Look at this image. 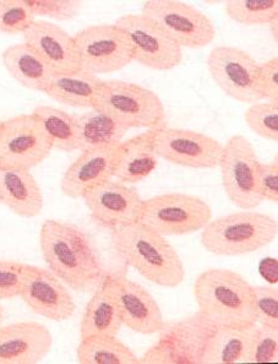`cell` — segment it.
I'll return each mask as SVG.
<instances>
[{
	"label": "cell",
	"instance_id": "38",
	"mask_svg": "<svg viewBox=\"0 0 278 364\" xmlns=\"http://www.w3.org/2000/svg\"><path fill=\"white\" fill-rule=\"evenodd\" d=\"M261 94L266 102L278 105V58H272L260 64Z\"/></svg>",
	"mask_w": 278,
	"mask_h": 364
},
{
	"label": "cell",
	"instance_id": "41",
	"mask_svg": "<svg viewBox=\"0 0 278 364\" xmlns=\"http://www.w3.org/2000/svg\"><path fill=\"white\" fill-rule=\"evenodd\" d=\"M277 20L278 18H276V20H274V21H271V23H269V30H271V35H272V37H274L276 42H277Z\"/></svg>",
	"mask_w": 278,
	"mask_h": 364
},
{
	"label": "cell",
	"instance_id": "8",
	"mask_svg": "<svg viewBox=\"0 0 278 364\" xmlns=\"http://www.w3.org/2000/svg\"><path fill=\"white\" fill-rule=\"evenodd\" d=\"M52 149V139L33 113L3 120L0 128V168H33L48 157Z\"/></svg>",
	"mask_w": 278,
	"mask_h": 364
},
{
	"label": "cell",
	"instance_id": "37",
	"mask_svg": "<svg viewBox=\"0 0 278 364\" xmlns=\"http://www.w3.org/2000/svg\"><path fill=\"white\" fill-rule=\"evenodd\" d=\"M259 191L264 201L278 203V159L259 166Z\"/></svg>",
	"mask_w": 278,
	"mask_h": 364
},
{
	"label": "cell",
	"instance_id": "5",
	"mask_svg": "<svg viewBox=\"0 0 278 364\" xmlns=\"http://www.w3.org/2000/svg\"><path fill=\"white\" fill-rule=\"evenodd\" d=\"M93 109L127 129L159 130L167 125V112L159 95L128 81L102 80Z\"/></svg>",
	"mask_w": 278,
	"mask_h": 364
},
{
	"label": "cell",
	"instance_id": "27",
	"mask_svg": "<svg viewBox=\"0 0 278 364\" xmlns=\"http://www.w3.org/2000/svg\"><path fill=\"white\" fill-rule=\"evenodd\" d=\"M79 127V151L117 146L128 133L123 125L91 108L81 116H76Z\"/></svg>",
	"mask_w": 278,
	"mask_h": 364
},
{
	"label": "cell",
	"instance_id": "30",
	"mask_svg": "<svg viewBox=\"0 0 278 364\" xmlns=\"http://www.w3.org/2000/svg\"><path fill=\"white\" fill-rule=\"evenodd\" d=\"M227 16L244 26L269 25L278 18L277 0H228Z\"/></svg>",
	"mask_w": 278,
	"mask_h": 364
},
{
	"label": "cell",
	"instance_id": "19",
	"mask_svg": "<svg viewBox=\"0 0 278 364\" xmlns=\"http://www.w3.org/2000/svg\"><path fill=\"white\" fill-rule=\"evenodd\" d=\"M216 328L213 321L198 311L183 319L166 321L159 335L172 348L174 363L201 364L205 348Z\"/></svg>",
	"mask_w": 278,
	"mask_h": 364
},
{
	"label": "cell",
	"instance_id": "22",
	"mask_svg": "<svg viewBox=\"0 0 278 364\" xmlns=\"http://www.w3.org/2000/svg\"><path fill=\"white\" fill-rule=\"evenodd\" d=\"M156 167L155 130H147L118 145L113 177L124 184H135L149 177Z\"/></svg>",
	"mask_w": 278,
	"mask_h": 364
},
{
	"label": "cell",
	"instance_id": "10",
	"mask_svg": "<svg viewBox=\"0 0 278 364\" xmlns=\"http://www.w3.org/2000/svg\"><path fill=\"white\" fill-rule=\"evenodd\" d=\"M81 69L93 75L122 70L134 62V48L128 35L115 23L85 27L74 35Z\"/></svg>",
	"mask_w": 278,
	"mask_h": 364
},
{
	"label": "cell",
	"instance_id": "31",
	"mask_svg": "<svg viewBox=\"0 0 278 364\" xmlns=\"http://www.w3.org/2000/svg\"><path fill=\"white\" fill-rule=\"evenodd\" d=\"M35 21L27 0H0V33L23 35Z\"/></svg>",
	"mask_w": 278,
	"mask_h": 364
},
{
	"label": "cell",
	"instance_id": "35",
	"mask_svg": "<svg viewBox=\"0 0 278 364\" xmlns=\"http://www.w3.org/2000/svg\"><path fill=\"white\" fill-rule=\"evenodd\" d=\"M256 323L278 329V289L274 286H252Z\"/></svg>",
	"mask_w": 278,
	"mask_h": 364
},
{
	"label": "cell",
	"instance_id": "25",
	"mask_svg": "<svg viewBox=\"0 0 278 364\" xmlns=\"http://www.w3.org/2000/svg\"><path fill=\"white\" fill-rule=\"evenodd\" d=\"M1 62L18 84L43 94L55 75L53 69L25 42L5 49Z\"/></svg>",
	"mask_w": 278,
	"mask_h": 364
},
{
	"label": "cell",
	"instance_id": "7",
	"mask_svg": "<svg viewBox=\"0 0 278 364\" xmlns=\"http://www.w3.org/2000/svg\"><path fill=\"white\" fill-rule=\"evenodd\" d=\"M141 15L156 23L181 48L199 49L211 45L216 27L206 14L176 0H149Z\"/></svg>",
	"mask_w": 278,
	"mask_h": 364
},
{
	"label": "cell",
	"instance_id": "14",
	"mask_svg": "<svg viewBox=\"0 0 278 364\" xmlns=\"http://www.w3.org/2000/svg\"><path fill=\"white\" fill-rule=\"evenodd\" d=\"M95 223L108 230L140 223L144 199L135 191L117 181H106L82 198Z\"/></svg>",
	"mask_w": 278,
	"mask_h": 364
},
{
	"label": "cell",
	"instance_id": "28",
	"mask_svg": "<svg viewBox=\"0 0 278 364\" xmlns=\"http://www.w3.org/2000/svg\"><path fill=\"white\" fill-rule=\"evenodd\" d=\"M76 358L80 364H140V358L118 336L81 338Z\"/></svg>",
	"mask_w": 278,
	"mask_h": 364
},
{
	"label": "cell",
	"instance_id": "29",
	"mask_svg": "<svg viewBox=\"0 0 278 364\" xmlns=\"http://www.w3.org/2000/svg\"><path fill=\"white\" fill-rule=\"evenodd\" d=\"M42 122L54 149L60 151H79V127L76 116L52 106H37L32 112Z\"/></svg>",
	"mask_w": 278,
	"mask_h": 364
},
{
	"label": "cell",
	"instance_id": "23",
	"mask_svg": "<svg viewBox=\"0 0 278 364\" xmlns=\"http://www.w3.org/2000/svg\"><path fill=\"white\" fill-rule=\"evenodd\" d=\"M0 204L20 218L40 215L43 209V194L31 169L0 168Z\"/></svg>",
	"mask_w": 278,
	"mask_h": 364
},
{
	"label": "cell",
	"instance_id": "6",
	"mask_svg": "<svg viewBox=\"0 0 278 364\" xmlns=\"http://www.w3.org/2000/svg\"><path fill=\"white\" fill-rule=\"evenodd\" d=\"M211 220V206L199 196L166 193L144 200L140 223L168 237L201 231Z\"/></svg>",
	"mask_w": 278,
	"mask_h": 364
},
{
	"label": "cell",
	"instance_id": "39",
	"mask_svg": "<svg viewBox=\"0 0 278 364\" xmlns=\"http://www.w3.org/2000/svg\"><path fill=\"white\" fill-rule=\"evenodd\" d=\"M140 364H176L169 343L159 338V341L140 357Z\"/></svg>",
	"mask_w": 278,
	"mask_h": 364
},
{
	"label": "cell",
	"instance_id": "12",
	"mask_svg": "<svg viewBox=\"0 0 278 364\" xmlns=\"http://www.w3.org/2000/svg\"><path fill=\"white\" fill-rule=\"evenodd\" d=\"M225 145L208 134L164 127L155 130L157 157L188 168L212 169L220 166Z\"/></svg>",
	"mask_w": 278,
	"mask_h": 364
},
{
	"label": "cell",
	"instance_id": "21",
	"mask_svg": "<svg viewBox=\"0 0 278 364\" xmlns=\"http://www.w3.org/2000/svg\"><path fill=\"white\" fill-rule=\"evenodd\" d=\"M122 326L112 272H107L85 308L80 323V340L90 336H118Z\"/></svg>",
	"mask_w": 278,
	"mask_h": 364
},
{
	"label": "cell",
	"instance_id": "15",
	"mask_svg": "<svg viewBox=\"0 0 278 364\" xmlns=\"http://www.w3.org/2000/svg\"><path fill=\"white\" fill-rule=\"evenodd\" d=\"M20 297L33 313L52 321H65L75 313L67 284L43 267H30Z\"/></svg>",
	"mask_w": 278,
	"mask_h": 364
},
{
	"label": "cell",
	"instance_id": "11",
	"mask_svg": "<svg viewBox=\"0 0 278 364\" xmlns=\"http://www.w3.org/2000/svg\"><path fill=\"white\" fill-rule=\"evenodd\" d=\"M208 69L215 84L225 96L238 102H261L260 64L244 49L220 46L211 50Z\"/></svg>",
	"mask_w": 278,
	"mask_h": 364
},
{
	"label": "cell",
	"instance_id": "4",
	"mask_svg": "<svg viewBox=\"0 0 278 364\" xmlns=\"http://www.w3.org/2000/svg\"><path fill=\"white\" fill-rule=\"evenodd\" d=\"M278 235V223L265 213L243 210L211 220L203 228L201 245L208 253L237 257L254 253Z\"/></svg>",
	"mask_w": 278,
	"mask_h": 364
},
{
	"label": "cell",
	"instance_id": "2",
	"mask_svg": "<svg viewBox=\"0 0 278 364\" xmlns=\"http://www.w3.org/2000/svg\"><path fill=\"white\" fill-rule=\"evenodd\" d=\"M111 240L118 258L152 284L176 289L186 280V267L177 249L144 223L112 230Z\"/></svg>",
	"mask_w": 278,
	"mask_h": 364
},
{
	"label": "cell",
	"instance_id": "36",
	"mask_svg": "<svg viewBox=\"0 0 278 364\" xmlns=\"http://www.w3.org/2000/svg\"><path fill=\"white\" fill-rule=\"evenodd\" d=\"M27 3L36 18L43 16L58 21L75 18L84 5L79 0H27Z\"/></svg>",
	"mask_w": 278,
	"mask_h": 364
},
{
	"label": "cell",
	"instance_id": "3",
	"mask_svg": "<svg viewBox=\"0 0 278 364\" xmlns=\"http://www.w3.org/2000/svg\"><path fill=\"white\" fill-rule=\"evenodd\" d=\"M194 298L200 313L217 326L256 323L252 284L235 271H203L194 282Z\"/></svg>",
	"mask_w": 278,
	"mask_h": 364
},
{
	"label": "cell",
	"instance_id": "13",
	"mask_svg": "<svg viewBox=\"0 0 278 364\" xmlns=\"http://www.w3.org/2000/svg\"><path fill=\"white\" fill-rule=\"evenodd\" d=\"M115 25L128 35L133 45L134 62L157 71L172 70L181 65V46L141 14L123 15Z\"/></svg>",
	"mask_w": 278,
	"mask_h": 364
},
{
	"label": "cell",
	"instance_id": "9",
	"mask_svg": "<svg viewBox=\"0 0 278 364\" xmlns=\"http://www.w3.org/2000/svg\"><path fill=\"white\" fill-rule=\"evenodd\" d=\"M259 166L255 149L244 135H233L222 155V186L225 196L242 210H254L264 199L259 191Z\"/></svg>",
	"mask_w": 278,
	"mask_h": 364
},
{
	"label": "cell",
	"instance_id": "32",
	"mask_svg": "<svg viewBox=\"0 0 278 364\" xmlns=\"http://www.w3.org/2000/svg\"><path fill=\"white\" fill-rule=\"evenodd\" d=\"M244 120L256 135L278 141V105L262 101L254 103L244 113Z\"/></svg>",
	"mask_w": 278,
	"mask_h": 364
},
{
	"label": "cell",
	"instance_id": "1",
	"mask_svg": "<svg viewBox=\"0 0 278 364\" xmlns=\"http://www.w3.org/2000/svg\"><path fill=\"white\" fill-rule=\"evenodd\" d=\"M40 248L47 269L79 294L95 291L108 272L92 237L73 223L47 220Z\"/></svg>",
	"mask_w": 278,
	"mask_h": 364
},
{
	"label": "cell",
	"instance_id": "17",
	"mask_svg": "<svg viewBox=\"0 0 278 364\" xmlns=\"http://www.w3.org/2000/svg\"><path fill=\"white\" fill-rule=\"evenodd\" d=\"M23 42L43 59L55 74L81 70L79 50L74 36L57 23L36 20L23 33Z\"/></svg>",
	"mask_w": 278,
	"mask_h": 364
},
{
	"label": "cell",
	"instance_id": "18",
	"mask_svg": "<svg viewBox=\"0 0 278 364\" xmlns=\"http://www.w3.org/2000/svg\"><path fill=\"white\" fill-rule=\"evenodd\" d=\"M53 336L36 321H20L0 328V364H36L52 351Z\"/></svg>",
	"mask_w": 278,
	"mask_h": 364
},
{
	"label": "cell",
	"instance_id": "26",
	"mask_svg": "<svg viewBox=\"0 0 278 364\" xmlns=\"http://www.w3.org/2000/svg\"><path fill=\"white\" fill-rule=\"evenodd\" d=\"M102 80L89 71L55 74L45 94L58 103L77 108H93Z\"/></svg>",
	"mask_w": 278,
	"mask_h": 364
},
{
	"label": "cell",
	"instance_id": "33",
	"mask_svg": "<svg viewBox=\"0 0 278 364\" xmlns=\"http://www.w3.org/2000/svg\"><path fill=\"white\" fill-rule=\"evenodd\" d=\"M278 360V329L260 325L249 351V363H274Z\"/></svg>",
	"mask_w": 278,
	"mask_h": 364
},
{
	"label": "cell",
	"instance_id": "40",
	"mask_svg": "<svg viewBox=\"0 0 278 364\" xmlns=\"http://www.w3.org/2000/svg\"><path fill=\"white\" fill-rule=\"evenodd\" d=\"M259 272L261 277L271 284L274 286L278 282V260L274 258L262 259L259 265Z\"/></svg>",
	"mask_w": 278,
	"mask_h": 364
},
{
	"label": "cell",
	"instance_id": "34",
	"mask_svg": "<svg viewBox=\"0 0 278 364\" xmlns=\"http://www.w3.org/2000/svg\"><path fill=\"white\" fill-rule=\"evenodd\" d=\"M30 267L25 262L0 260V301L20 297Z\"/></svg>",
	"mask_w": 278,
	"mask_h": 364
},
{
	"label": "cell",
	"instance_id": "20",
	"mask_svg": "<svg viewBox=\"0 0 278 364\" xmlns=\"http://www.w3.org/2000/svg\"><path fill=\"white\" fill-rule=\"evenodd\" d=\"M117 146L81 152L63 176L60 191L71 199L84 198L87 191L113 177Z\"/></svg>",
	"mask_w": 278,
	"mask_h": 364
},
{
	"label": "cell",
	"instance_id": "42",
	"mask_svg": "<svg viewBox=\"0 0 278 364\" xmlns=\"http://www.w3.org/2000/svg\"><path fill=\"white\" fill-rule=\"evenodd\" d=\"M1 124H3V120H0V128H1Z\"/></svg>",
	"mask_w": 278,
	"mask_h": 364
},
{
	"label": "cell",
	"instance_id": "16",
	"mask_svg": "<svg viewBox=\"0 0 278 364\" xmlns=\"http://www.w3.org/2000/svg\"><path fill=\"white\" fill-rule=\"evenodd\" d=\"M112 280L124 326L142 335L161 333L166 320L154 296L122 274L112 272Z\"/></svg>",
	"mask_w": 278,
	"mask_h": 364
},
{
	"label": "cell",
	"instance_id": "24",
	"mask_svg": "<svg viewBox=\"0 0 278 364\" xmlns=\"http://www.w3.org/2000/svg\"><path fill=\"white\" fill-rule=\"evenodd\" d=\"M257 323L221 325L208 340L201 364H233L247 362Z\"/></svg>",
	"mask_w": 278,
	"mask_h": 364
}]
</instances>
